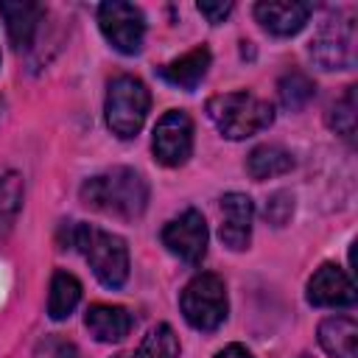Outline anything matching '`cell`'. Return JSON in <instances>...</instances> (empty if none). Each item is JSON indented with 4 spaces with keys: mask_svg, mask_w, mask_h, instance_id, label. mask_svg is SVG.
Segmentation results:
<instances>
[{
    "mask_svg": "<svg viewBox=\"0 0 358 358\" xmlns=\"http://www.w3.org/2000/svg\"><path fill=\"white\" fill-rule=\"evenodd\" d=\"M20 204H22V176L14 171L0 173V241L14 227Z\"/></svg>",
    "mask_w": 358,
    "mask_h": 358,
    "instance_id": "ffe728a7",
    "label": "cell"
},
{
    "mask_svg": "<svg viewBox=\"0 0 358 358\" xmlns=\"http://www.w3.org/2000/svg\"><path fill=\"white\" fill-rule=\"evenodd\" d=\"M154 159L165 168H179L190 159L193 154V123L187 112L171 109L159 117L154 126V140H151Z\"/></svg>",
    "mask_w": 358,
    "mask_h": 358,
    "instance_id": "ba28073f",
    "label": "cell"
},
{
    "mask_svg": "<svg viewBox=\"0 0 358 358\" xmlns=\"http://www.w3.org/2000/svg\"><path fill=\"white\" fill-rule=\"evenodd\" d=\"M310 59L322 70H347L355 64V22L352 17H336L322 22L310 39Z\"/></svg>",
    "mask_w": 358,
    "mask_h": 358,
    "instance_id": "52a82bcc",
    "label": "cell"
},
{
    "mask_svg": "<svg viewBox=\"0 0 358 358\" xmlns=\"http://www.w3.org/2000/svg\"><path fill=\"white\" fill-rule=\"evenodd\" d=\"M67 243L62 249H78L90 263L92 274L106 288H120L129 277V246L120 235H112L92 224H70L64 227Z\"/></svg>",
    "mask_w": 358,
    "mask_h": 358,
    "instance_id": "7a4b0ae2",
    "label": "cell"
},
{
    "mask_svg": "<svg viewBox=\"0 0 358 358\" xmlns=\"http://www.w3.org/2000/svg\"><path fill=\"white\" fill-rule=\"evenodd\" d=\"M0 14L6 20L8 42L14 45V50H28L36 39L45 8L39 3H31V0H17V3L6 0V3H0Z\"/></svg>",
    "mask_w": 358,
    "mask_h": 358,
    "instance_id": "4fadbf2b",
    "label": "cell"
},
{
    "mask_svg": "<svg viewBox=\"0 0 358 358\" xmlns=\"http://www.w3.org/2000/svg\"><path fill=\"white\" fill-rule=\"evenodd\" d=\"M310 17V3L296 0H263L255 6V20L274 36H294L305 28Z\"/></svg>",
    "mask_w": 358,
    "mask_h": 358,
    "instance_id": "7c38bea8",
    "label": "cell"
},
{
    "mask_svg": "<svg viewBox=\"0 0 358 358\" xmlns=\"http://www.w3.org/2000/svg\"><path fill=\"white\" fill-rule=\"evenodd\" d=\"M291 215H294V196L288 190H277L266 204V221L274 227H285Z\"/></svg>",
    "mask_w": 358,
    "mask_h": 358,
    "instance_id": "603a6c76",
    "label": "cell"
},
{
    "mask_svg": "<svg viewBox=\"0 0 358 358\" xmlns=\"http://www.w3.org/2000/svg\"><path fill=\"white\" fill-rule=\"evenodd\" d=\"M84 324L90 330V336L95 341H103V344H115V341H123L131 330V316L126 308L120 305H103V302H95L87 308V316H84Z\"/></svg>",
    "mask_w": 358,
    "mask_h": 358,
    "instance_id": "5bb4252c",
    "label": "cell"
},
{
    "mask_svg": "<svg viewBox=\"0 0 358 358\" xmlns=\"http://www.w3.org/2000/svg\"><path fill=\"white\" fill-rule=\"evenodd\" d=\"M291 168H294V157L280 145H257L246 157V171L257 182L271 179V176H282Z\"/></svg>",
    "mask_w": 358,
    "mask_h": 358,
    "instance_id": "e0dca14e",
    "label": "cell"
},
{
    "mask_svg": "<svg viewBox=\"0 0 358 358\" xmlns=\"http://www.w3.org/2000/svg\"><path fill=\"white\" fill-rule=\"evenodd\" d=\"M179 308H182L185 322L196 330L210 333V330L221 327L227 319V310H229L224 280L218 274H210V271L196 274L185 285V291L179 296Z\"/></svg>",
    "mask_w": 358,
    "mask_h": 358,
    "instance_id": "5b68a950",
    "label": "cell"
},
{
    "mask_svg": "<svg viewBox=\"0 0 358 358\" xmlns=\"http://www.w3.org/2000/svg\"><path fill=\"white\" fill-rule=\"evenodd\" d=\"M131 358H179V338L171 324H157L140 341Z\"/></svg>",
    "mask_w": 358,
    "mask_h": 358,
    "instance_id": "44dd1931",
    "label": "cell"
},
{
    "mask_svg": "<svg viewBox=\"0 0 358 358\" xmlns=\"http://www.w3.org/2000/svg\"><path fill=\"white\" fill-rule=\"evenodd\" d=\"M78 352H76V347L73 344H59V352H56V358H76Z\"/></svg>",
    "mask_w": 358,
    "mask_h": 358,
    "instance_id": "484cf974",
    "label": "cell"
},
{
    "mask_svg": "<svg viewBox=\"0 0 358 358\" xmlns=\"http://www.w3.org/2000/svg\"><path fill=\"white\" fill-rule=\"evenodd\" d=\"M207 67H210V50H207L204 45H199V48L187 50L185 56H179V59H173V62H168V64H162V67L157 70V76H159L162 81L179 87V90H196V87L201 84V78L207 76Z\"/></svg>",
    "mask_w": 358,
    "mask_h": 358,
    "instance_id": "9a60e30c",
    "label": "cell"
},
{
    "mask_svg": "<svg viewBox=\"0 0 358 358\" xmlns=\"http://www.w3.org/2000/svg\"><path fill=\"white\" fill-rule=\"evenodd\" d=\"M207 221L199 210H185L179 218L168 221L162 227V243L171 255H176L179 260L196 266L204 260L207 255Z\"/></svg>",
    "mask_w": 358,
    "mask_h": 358,
    "instance_id": "9c48e42d",
    "label": "cell"
},
{
    "mask_svg": "<svg viewBox=\"0 0 358 358\" xmlns=\"http://www.w3.org/2000/svg\"><path fill=\"white\" fill-rule=\"evenodd\" d=\"M255 204L246 193H227L221 199V241L232 252H243L252 241Z\"/></svg>",
    "mask_w": 358,
    "mask_h": 358,
    "instance_id": "8fae6325",
    "label": "cell"
},
{
    "mask_svg": "<svg viewBox=\"0 0 358 358\" xmlns=\"http://www.w3.org/2000/svg\"><path fill=\"white\" fill-rule=\"evenodd\" d=\"M277 95L282 109L288 112H299L310 103V98L316 95V84L302 73V70H288L280 81H277Z\"/></svg>",
    "mask_w": 358,
    "mask_h": 358,
    "instance_id": "d6986e66",
    "label": "cell"
},
{
    "mask_svg": "<svg viewBox=\"0 0 358 358\" xmlns=\"http://www.w3.org/2000/svg\"><path fill=\"white\" fill-rule=\"evenodd\" d=\"M148 106H151V95H148V87L140 78H134V76H117V78L109 81L103 112H106L109 131L117 134L120 140L137 137V131L145 123Z\"/></svg>",
    "mask_w": 358,
    "mask_h": 358,
    "instance_id": "277c9868",
    "label": "cell"
},
{
    "mask_svg": "<svg viewBox=\"0 0 358 358\" xmlns=\"http://www.w3.org/2000/svg\"><path fill=\"white\" fill-rule=\"evenodd\" d=\"M299 358H308V355H299Z\"/></svg>",
    "mask_w": 358,
    "mask_h": 358,
    "instance_id": "4316f807",
    "label": "cell"
},
{
    "mask_svg": "<svg viewBox=\"0 0 358 358\" xmlns=\"http://www.w3.org/2000/svg\"><path fill=\"white\" fill-rule=\"evenodd\" d=\"M196 8H199V14H201V17H207V22L218 25V22H224V20H227V14L232 11V3H224V0H221V3H210V0H201Z\"/></svg>",
    "mask_w": 358,
    "mask_h": 358,
    "instance_id": "cb8c5ba5",
    "label": "cell"
},
{
    "mask_svg": "<svg viewBox=\"0 0 358 358\" xmlns=\"http://www.w3.org/2000/svg\"><path fill=\"white\" fill-rule=\"evenodd\" d=\"M215 358H255L246 347H241V344H227Z\"/></svg>",
    "mask_w": 358,
    "mask_h": 358,
    "instance_id": "d4e9b609",
    "label": "cell"
},
{
    "mask_svg": "<svg viewBox=\"0 0 358 358\" xmlns=\"http://www.w3.org/2000/svg\"><path fill=\"white\" fill-rule=\"evenodd\" d=\"M319 344L330 358H358V324L350 316H330L319 324Z\"/></svg>",
    "mask_w": 358,
    "mask_h": 358,
    "instance_id": "2e32d148",
    "label": "cell"
},
{
    "mask_svg": "<svg viewBox=\"0 0 358 358\" xmlns=\"http://www.w3.org/2000/svg\"><path fill=\"white\" fill-rule=\"evenodd\" d=\"M355 299L358 294L350 274L336 263H322L308 280V302L316 308H350L355 305Z\"/></svg>",
    "mask_w": 358,
    "mask_h": 358,
    "instance_id": "30bf717a",
    "label": "cell"
},
{
    "mask_svg": "<svg viewBox=\"0 0 358 358\" xmlns=\"http://www.w3.org/2000/svg\"><path fill=\"white\" fill-rule=\"evenodd\" d=\"M78 302H81V282L67 271H56L48 294V316L53 322H62L76 310Z\"/></svg>",
    "mask_w": 358,
    "mask_h": 358,
    "instance_id": "ac0fdd59",
    "label": "cell"
},
{
    "mask_svg": "<svg viewBox=\"0 0 358 358\" xmlns=\"http://www.w3.org/2000/svg\"><path fill=\"white\" fill-rule=\"evenodd\" d=\"M78 196H81V204L95 213H103L120 221H134L145 213L148 182L134 168H112L106 173L87 179Z\"/></svg>",
    "mask_w": 358,
    "mask_h": 358,
    "instance_id": "6da1fadb",
    "label": "cell"
},
{
    "mask_svg": "<svg viewBox=\"0 0 358 358\" xmlns=\"http://www.w3.org/2000/svg\"><path fill=\"white\" fill-rule=\"evenodd\" d=\"M355 109H358V103H355V87H347L341 92V98H336L330 103L324 120H327V126L336 134H341L344 140H352L355 137Z\"/></svg>",
    "mask_w": 358,
    "mask_h": 358,
    "instance_id": "7402d4cb",
    "label": "cell"
},
{
    "mask_svg": "<svg viewBox=\"0 0 358 358\" xmlns=\"http://www.w3.org/2000/svg\"><path fill=\"white\" fill-rule=\"evenodd\" d=\"M98 25L101 34L106 36V42L126 56L140 53L143 39H145V17L137 6L131 3H120V0H109L98 6Z\"/></svg>",
    "mask_w": 358,
    "mask_h": 358,
    "instance_id": "8992f818",
    "label": "cell"
},
{
    "mask_svg": "<svg viewBox=\"0 0 358 358\" xmlns=\"http://www.w3.org/2000/svg\"><path fill=\"white\" fill-rule=\"evenodd\" d=\"M207 117L227 140H246L274 123V106L252 92H224L207 101Z\"/></svg>",
    "mask_w": 358,
    "mask_h": 358,
    "instance_id": "3957f363",
    "label": "cell"
}]
</instances>
